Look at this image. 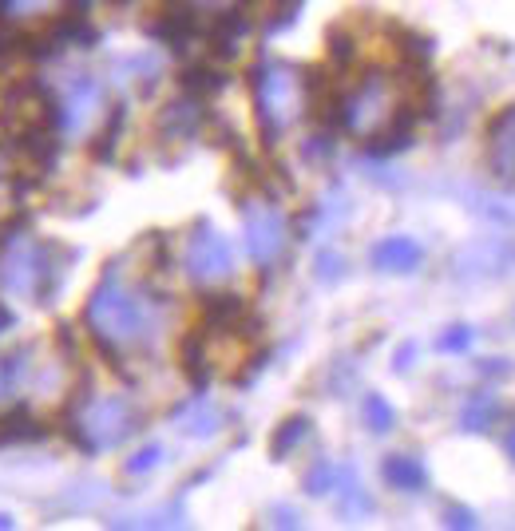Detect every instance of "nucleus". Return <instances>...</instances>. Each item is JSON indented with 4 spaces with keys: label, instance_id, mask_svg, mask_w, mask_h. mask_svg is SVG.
<instances>
[{
    "label": "nucleus",
    "instance_id": "obj_1",
    "mask_svg": "<svg viewBox=\"0 0 515 531\" xmlns=\"http://www.w3.org/2000/svg\"><path fill=\"white\" fill-rule=\"evenodd\" d=\"M163 310H167L163 294H155L147 286H127L123 262H111L84 306V325L96 337L103 357L115 369H123L127 353H135V349L143 353L155 345V337L163 329Z\"/></svg>",
    "mask_w": 515,
    "mask_h": 531
},
{
    "label": "nucleus",
    "instance_id": "obj_2",
    "mask_svg": "<svg viewBox=\"0 0 515 531\" xmlns=\"http://www.w3.org/2000/svg\"><path fill=\"white\" fill-rule=\"evenodd\" d=\"M250 96L266 143H278L309 111L306 72L286 60H258L250 68Z\"/></svg>",
    "mask_w": 515,
    "mask_h": 531
},
{
    "label": "nucleus",
    "instance_id": "obj_3",
    "mask_svg": "<svg viewBox=\"0 0 515 531\" xmlns=\"http://www.w3.org/2000/svg\"><path fill=\"white\" fill-rule=\"evenodd\" d=\"M68 440L96 456V452H107V448H119L127 436L139 432V413L127 397H92L88 389L80 397H72L68 405Z\"/></svg>",
    "mask_w": 515,
    "mask_h": 531
},
{
    "label": "nucleus",
    "instance_id": "obj_4",
    "mask_svg": "<svg viewBox=\"0 0 515 531\" xmlns=\"http://www.w3.org/2000/svg\"><path fill=\"white\" fill-rule=\"evenodd\" d=\"M401 111L405 96H397V84L385 72H365L349 92H341L337 131H349L357 139H377L397 123Z\"/></svg>",
    "mask_w": 515,
    "mask_h": 531
},
{
    "label": "nucleus",
    "instance_id": "obj_5",
    "mask_svg": "<svg viewBox=\"0 0 515 531\" xmlns=\"http://www.w3.org/2000/svg\"><path fill=\"white\" fill-rule=\"evenodd\" d=\"M242 230H246V254L262 270L282 258L286 238H290V226H286V214L278 211L270 199H258V195H246L242 199Z\"/></svg>",
    "mask_w": 515,
    "mask_h": 531
},
{
    "label": "nucleus",
    "instance_id": "obj_6",
    "mask_svg": "<svg viewBox=\"0 0 515 531\" xmlns=\"http://www.w3.org/2000/svg\"><path fill=\"white\" fill-rule=\"evenodd\" d=\"M183 270L195 286H222L234 278V250L210 222H199L191 230L187 250H183Z\"/></svg>",
    "mask_w": 515,
    "mask_h": 531
},
{
    "label": "nucleus",
    "instance_id": "obj_7",
    "mask_svg": "<svg viewBox=\"0 0 515 531\" xmlns=\"http://www.w3.org/2000/svg\"><path fill=\"white\" fill-rule=\"evenodd\" d=\"M40 250L44 242H36L24 226H12V238L0 254V290L4 294H32L36 278H40Z\"/></svg>",
    "mask_w": 515,
    "mask_h": 531
},
{
    "label": "nucleus",
    "instance_id": "obj_8",
    "mask_svg": "<svg viewBox=\"0 0 515 531\" xmlns=\"http://www.w3.org/2000/svg\"><path fill=\"white\" fill-rule=\"evenodd\" d=\"M103 107V84L92 72H72L64 92H60V123H64V135H80L96 111Z\"/></svg>",
    "mask_w": 515,
    "mask_h": 531
},
{
    "label": "nucleus",
    "instance_id": "obj_9",
    "mask_svg": "<svg viewBox=\"0 0 515 531\" xmlns=\"http://www.w3.org/2000/svg\"><path fill=\"white\" fill-rule=\"evenodd\" d=\"M203 119H206L203 100H195V96L183 92V100H175V104H167L159 111L155 131H159L163 143H187V139H195L203 131Z\"/></svg>",
    "mask_w": 515,
    "mask_h": 531
},
{
    "label": "nucleus",
    "instance_id": "obj_10",
    "mask_svg": "<svg viewBox=\"0 0 515 531\" xmlns=\"http://www.w3.org/2000/svg\"><path fill=\"white\" fill-rule=\"evenodd\" d=\"M369 262L381 270V274H412V270H420V262H424V246L409 238V234H389V238H381L373 250H369Z\"/></svg>",
    "mask_w": 515,
    "mask_h": 531
},
{
    "label": "nucleus",
    "instance_id": "obj_11",
    "mask_svg": "<svg viewBox=\"0 0 515 531\" xmlns=\"http://www.w3.org/2000/svg\"><path fill=\"white\" fill-rule=\"evenodd\" d=\"M72 262H76V250H72V246H64V242H44V250H40V278H36L32 298H36V302H56V294H60V286H64Z\"/></svg>",
    "mask_w": 515,
    "mask_h": 531
},
{
    "label": "nucleus",
    "instance_id": "obj_12",
    "mask_svg": "<svg viewBox=\"0 0 515 531\" xmlns=\"http://www.w3.org/2000/svg\"><path fill=\"white\" fill-rule=\"evenodd\" d=\"M488 159L500 179H515V104L504 107L488 127Z\"/></svg>",
    "mask_w": 515,
    "mask_h": 531
},
{
    "label": "nucleus",
    "instance_id": "obj_13",
    "mask_svg": "<svg viewBox=\"0 0 515 531\" xmlns=\"http://www.w3.org/2000/svg\"><path fill=\"white\" fill-rule=\"evenodd\" d=\"M36 440H48V425L28 405H12L8 413H0V448L36 444Z\"/></svg>",
    "mask_w": 515,
    "mask_h": 531
},
{
    "label": "nucleus",
    "instance_id": "obj_14",
    "mask_svg": "<svg viewBox=\"0 0 515 531\" xmlns=\"http://www.w3.org/2000/svg\"><path fill=\"white\" fill-rule=\"evenodd\" d=\"M381 476H385V484L397 488V492H424V488H428V468H424L420 456H412V452H393V456H385Z\"/></svg>",
    "mask_w": 515,
    "mask_h": 531
},
{
    "label": "nucleus",
    "instance_id": "obj_15",
    "mask_svg": "<svg viewBox=\"0 0 515 531\" xmlns=\"http://www.w3.org/2000/svg\"><path fill=\"white\" fill-rule=\"evenodd\" d=\"M175 425H179V432H187V436H195V440H206V436H214V432L222 428V413H218L214 401L191 397L187 405L175 409Z\"/></svg>",
    "mask_w": 515,
    "mask_h": 531
},
{
    "label": "nucleus",
    "instance_id": "obj_16",
    "mask_svg": "<svg viewBox=\"0 0 515 531\" xmlns=\"http://www.w3.org/2000/svg\"><path fill=\"white\" fill-rule=\"evenodd\" d=\"M203 318L206 329H246V298L238 294H206L203 298Z\"/></svg>",
    "mask_w": 515,
    "mask_h": 531
},
{
    "label": "nucleus",
    "instance_id": "obj_17",
    "mask_svg": "<svg viewBox=\"0 0 515 531\" xmlns=\"http://www.w3.org/2000/svg\"><path fill=\"white\" fill-rule=\"evenodd\" d=\"M179 369L183 377L195 385V389H206L210 381V353H206V329H191L183 341H179Z\"/></svg>",
    "mask_w": 515,
    "mask_h": 531
},
{
    "label": "nucleus",
    "instance_id": "obj_18",
    "mask_svg": "<svg viewBox=\"0 0 515 531\" xmlns=\"http://www.w3.org/2000/svg\"><path fill=\"white\" fill-rule=\"evenodd\" d=\"M500 397L496 393H472L468 401H464V409H460V428L464 432H488V428L500 421Z\"/></svg>",
    "mask_w": 515,
    "mask_h": 531
},
{
    "label": "nucleus",
    "instance_id": "obj_19",
    "mask_svg": "<svg viewBox=\"0 0 515 531\" xmlns=\"http://www.w3.org/2000/svg\"><path fill=\"white\" fill-rule=\"evenodd\" d=\"M115 72H123L119 80H131L139 92H151L159 84V60L151 52H139V56H127L115 64Z\"/></svg>",
    "mask_w": 515,
    "mask_h": 531
},
{
    "label": "nucleus",
    "instance_id": "obj_20",
    "mask_svg": "<svg viewBox=\"0 0 515 531\" xmlns=\"http://www.w3.org/2000/svg\"><path fill=\"white\" fill-rule=\"evenodd\" d=\"M337 488H341V516H345V520H357V516H369V512H373V500H369V492L357 484L353 468H341Z\"/></svg>",
    "mask_w": 515,
    "mask_h": 531
},
{
    "label": "nucleus",
    "instance_id": "obj_21",
    "mask_svg": "<svg viewBox=\"0 0 515 531\" xmlns=\"http://www.w3.org/2000/svg\"><path fill=\"white\" fill-rule=\"evenodd\" d=\"M306 436H309V417H290V421H282L278 432L270 436V456H274V460L294 456V452L302 448Z\"/></svg>",
    "mask_w": 515,
    "mask_h": 531
},
{
    "label": "nucleus",
    "instance_id": "obj_22",
    "mask_svg": "<svg viewBox=\"0 0 515 531\" xmlns=\"http://www.w3.org/2000/svg\"><path fill=\"white\" fill-rule=\"evenodd\" d=\"M179 84H183V92H187V96L206 100V96H214V92H222V88H226V76H222L218 68H210V64H195V68H187V72L179 76Z\"/></svg>",
    "mask_w": 515,
    "mask_h": 531
},
{
    "label": "nucleus",
    "instance_id": "obj_23",
    "mask_svg": "<svg viewBox=\"0 0 515 531\" xmlns=\"http://www.w3.org/2000/svg\"><path fill=\"white\" fill-rule=\"evenodd\" d=\"M123 123H127V107L115 104L107 111V123H103V131L96 135V143H92V155H96V159H111V155H115L119 135H123Z\"/></svg>",
    "mask_w": 515,
    "mask_h": 531
},
{
    "label": "nucleus",
    "instance_id": "obj_24",
    "mask_svg": "<svg viewBox=\"0 0 515 531\" xmlns=\"http://www.w3.org/2000/svg\"><path fill=\"white\" fill-rule=\"evenodd\" d=\"M361 417H365V425H369V432H393L397 428V409L381 397V393H369L365 401H361Z\"/></svg>",
    "mask_w": 515,
    "mask_h": 531
},
{
    "label": "nucleus",
    "instance_id": "obj_25",
    "mask_svg": "<svg viewBox=\"0 0 515 531\" xmlns=\"http://www.w3.org/2000/svg\"><path fill=\"white\" fill-rule=\"evenodd\" d=\"M337 476H341V468H337V464L317 460V464L306 472V492L309 496H325V492H333V488H337Z\"/></svg>",
    "mask_w": 515,
    "mask_h": 531
},
{
    "label": "nucleus",
    "instance_id": "obj_26",
    "mask_svg": "<svg viewBox=\"0 0 515 531\" xmlns=\"http://www.w3.org/2000/svg\"><path fill=\"white\" fill-rule=\"evenodd\" d=\"M159 464H163V448H159V444H143L135 456L123 460V472H127V476H147V472H155Z\"/></svg>",
    "mask_w": 515,
    "mask_h": 531
},
{
    "label": "nucleus",
    "instance_id": "obj_27",
    "mask_svg": "<svg viewBox=\"0 0 515 531\" xmlns=\"http://www.w3.org/2000/svg\"><path fill=\"white\" fill-rule=\"evenodd\" d=\"M302 12V0H270V12H266V32H282L298 20Z\"/></svg>",
    "mask_w": 515,
    "mask_h": 531
},
{
    "label": "nucleus",
    "instance_id": "obj_28",
    "mask_svg": "<svg viewBox=\"0 0 515 531\" xmlns=\"http://www.w3.org/2000/svg\"><path fill=\"white\" fill-rule=\"evenodd\" d=\"M472 341H476V333H472L468 325H452L448 333L436 337V349H440V353H468Z\"/></svg>",
    "mask_w": 515,
    "mask_h": 531
},
{
    "label": "nucleus",
    "instance_id": "obj_29",
    "mask_svg": "<svg viewBox=\"0 0 515 531\" xmlns=\"http://www.w3.org/2000/svg\"><path fill=\"white\" fill-rule=\"evenodd\" d=\"M313 274H317V282H337V278L345 274V258H341L337 250H321Z\"/></svg>",
    "mask_w": 515,
    "mask_h": 531
},
{
    "label": "nucleus",
    "instance_id": "obj_30",
    "mask_svg": "<svg viewBox=\"0 0 515 531\" xmlns=\"http://www.w3.org/2000/svg\"><path fill=\"white\" fill-rule=\"evenodd\" d=\"M444 524L448 528H476V512L472 508H460V504H448L444 508Z\"/></svg>",
    "mask_w": 515,
    "mask_h": 531
},
{
    "label": "nucleus",
    "instance_id": "obj_31",
    "mask_svg": "<svg viewBox=\"0 0 515 531\" xmlns=\"http://www.w3.org/2000/svg\"><path fill=\"white\" fill-rule=\"evenodd\" d=\"M48 4H56V0H8V16H24V12H40V8H48Z\"/></svg>",
    "mask_w": 515,
    "mask_h": 531
},
{
    "label": "nucleus",
    "instance_id": "obj_32",
    "mask_svg": "<svg viewBox=\"0 0 515 531\" xmlns=\"http://www.w3.org/2000/svg\"><path fill=\"white\" fill-rule=\"evenodd\" d=\"M270 516H274V524H278V528H302V516H298L294 508H286V504H282V508H274Z\"/></svg>",
    "mask_w": 515,
    "mask_h": 531
},
{
    "label": "nucleus",
    "instance_id": "obj_33",
    "mask_svg": "<svg viewBox=\"0 0 515 531\" xmlns=\"http://www.w3.org/2000/svg\"><path fill=\"white\" fill-rule=\"evenodd\" d=\"M412 357H416V345H401V349H397V361H393V369H397V373L412 369Z\"/></svg>",
    "mask_w": 515,
    "mask_h": 531
},
{
    "label": "nucleus",
    "instance_id": "obj_34",
    "mask_svg": "<svg viewBox=\"0 0 515 531\" xmlns=\"http://www.w3.org/2000/svg\"><path fill=\"white\" fill-rule=\"evenodd\" d=\"M12 325H16V314H12V306H8L4 298H0V337H4V333H8Z\"/></svg>",
    "mask_w": 515,
    "mask_h": 531
},
{
    "label": "nucleus",
    "instance_id": "obj_35",
    "mask_svg": "<svg viewBox=\"0 0 515 531\" xmlns=\"http://www.w3.org/2000/svg\"><path fill=\"white\" fill-rule=\"evenodd\" d=\"M8 238H12V222H0V254H4V246H8Z\"/></svg>",
    "mask_w": 515,
    "mask_h": 531
},
{
    "label": "nucleus",
    "instance_id": "obj_36",
    "mask_svg": "<svg viewBox=\"0 0 515 531\" xmlns=\"http://www.w3.org/2000/svg\"><path fill=\"white\" fill-rule=\"evenodd\" d=\"M504 448H508V456L515 460V425L508 428V432H504Z\"/></svg>",
    "mask_w": 515,
    "mask_h": 531
},
{
    "label": "nucleus",
    "instance_id": "obj_37",
    "mask_svg": "<svg viewBox=\"0 0 515 531\" xmlns=\"http://www.w3.org/2000/svg\"><path fill=\"white\" fill-rule=\"evenodd\" d=\"M4 393H12V385H8V373H4V357H0V397Z\"/></svg>",
    "mask_w": 515,
    "mask_h": 531
},
{
    "label": "nucleus",
    "instance_id": "obj_38",
    "mask_svg": "<svg viewBox=\"0 0 515 531\" xmlns=\"http://www.w3.org/2000/svg\"><path fill=\"white\" fill-rule=\"evenodd\" d=\"M12 528H16V520L8 512H0V531H12Z\"/></svg>",
    "mask_w": 515,
    "mask_h": 531
}]
</instances>
